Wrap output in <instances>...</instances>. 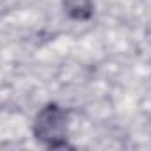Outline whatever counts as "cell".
<instances>
[{
  "label": "cell",
  "mask_w": 151,
  "mask_h": 151,
  "mask_svg": "<svg viewBox=\"0 0 151 151\" xmlns=\"http://www.w3.org/2000/svg\"><path fill=\"white\" fill-rule=\"evenodd\" d=\"M64 9L71 18L86 20L93 14L91 0H64Z\"/></svg>",
  "instance_id": "2"
},
{
  "label": "cell",
  "mask_w": 151,
  "mask_h": 151,
  "mask_svg": "<svg viewBox=\"0 0 151 151\" xmlns=\"http://www.w3.org/2000/svg\"><path fill=\"white\" fill-rule=\"evenodd\" d=\"M36 137L57 146L59 140L66 139V112L55 105L45 107L36 117Z\"/></svg>",
  "instance_id": "1"
}]
</instances>
